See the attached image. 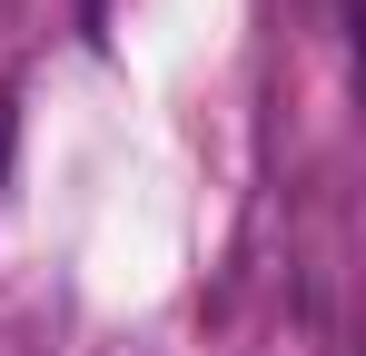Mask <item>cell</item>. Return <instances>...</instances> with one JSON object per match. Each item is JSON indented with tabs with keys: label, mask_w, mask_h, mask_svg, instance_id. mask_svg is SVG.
<instances>
[{
	"label": "cell",
	"mask_w": 366,
	"mask_h": 356,
	"mask_svg": "<svg viewBox=\"0 0 366 356\" xmlns=\"http://www.w3.org/2000/svg\"><path fill=\"white\" fill-rule=\"evenodd\" d=\"M0 169H10V99H0Z\"/></svg>",
	"instance_id": "obj_1"
},
{
	"label": "cell",
	"mask_w": 366,
	"mask_h": 356,
	"mask_svg": "<svg viewBox=\"0 0 366 356\" xmlns=\"http://www.w3.org/2000/svg\"><path fill=\"white\" fill-rule=\"evenodd\" d=\"M79 10H89V20H99V0H79Z\"/></svg>",
	"instance_id": "obj_2"
}]
</instances>
